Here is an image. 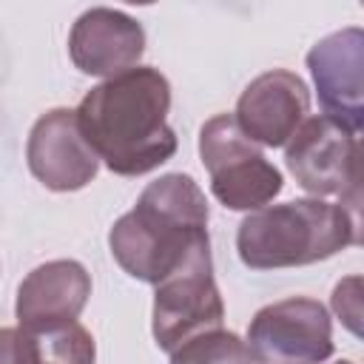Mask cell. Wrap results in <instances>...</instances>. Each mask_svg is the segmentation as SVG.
I'll list each match as a JSON object with an SVG mask.
<instances>
[{"instance_id": "4fadbf2b", "label": "cell", "mask_w": 364, "mask_h": 364, "mask_svg": "<svg viewBox=\"0 0 364 364\" xmlns=\"http://www.w3.org/2000/svg\"><path fill=\"white\" fill-rule=\"evenodd\" d=\"M171 364H253L245 341L228 330H208L179 344L171 353Z\"/></svg>"}, {"instance_id": "9c48e42d", "label": "cell", "mask_w": 364, "mask_h": 364, "mask_svg": "<svg viewBox=\"0 0 364 364\" xmlns=\"http://www.w3.org/2000/svg\"><path fill=\"white\" fill-rule=\"evenodd\" d=\"M26 162L28 171L57 193L85 188L100 171V159L85 142L71 108H51L37 117L28 131Z\"/></svg>"}, {"instance_id": "7c38bea8", "label": "cell", "mask_w": 364, "mask_h": 364, "mask_svg": "<svg viewBox=\"0 0 364 364\" xmlns=\"http://www.w3.org/2000/svg\"><path fill=\"white\" fill-rule=\"evenodd\" d=\"M91 296V276L74 259H54L34 267L17 287V327L28 333L77 321Z\"/></svg>"}, {"instance_id": "7a4b0ae2", "label": "cell", "mask_w": 364, "mask_h": 364, "mask_svg": "<svg viewBox=\"0 0 364 364\" xmlns=\"http://www.w3.org/2000/svg\"><path fill=\"white\" fill-rule=\"evenodd\" d=\"M208 199L188 173L154 179L108 230V247L117 264L148 284L171 276L191 250L208 236Z\"/></svg>"}, {"instance_id": "6da1fadb", "label": "cell", "mask_w": 364, "mask_h": 364, "mask_svg": "<svg viewBox=\"0 0 364 364\" xmlns=\"http://www.w3.org/2000/svg\"><path fill=\"white\" fill-rule=\"evenodd\" d=\"M168 108V77L154 65H136L94 85L74 114L85 142L111 173L142 176L176 154Z\"/></svg>"}, {"instance_id": "e0dca14e", "label": "cell", "mask_w": 364, "mask_h": 364, "mask_svg": "<svg viewBox=\"0 0 364 364\" xmlns=\"http://www.w3.org/2000/svg\"><path fill=\"white\" fill-rule=\"evenodd\" d=\"M40 364H48V361H43V358H40Z\"/></svg>"}, {"instance_id": "2e32d148", "label": "cell", "mask_w": 364, "mask_h": 364, "mask_svg": "<svg viewBox=\"0 0 364 364\" xmlns=\"http://www.w3.org/2000/svg\"><path fill=\"white\" fill-rule=\"evenodd\" d=\"M338 364H353V361H347V358H341V361H338Z\"/></svg>"}, {"instance_id": "8992f818", "label": "cell", "mask_w": 364, "mask_h": 364, "mask_svg": "<svg viewBox=\"0 0 364 364\" xmlns=\"http://www.w3.org/2000/svg\"><path fill=\"white\" fill-rule=\"evenodd\" d=\"M358 136L324 114L307 117L284 145V162L296 182L316 199L341 196V205L353 213H358Z\"/></svg>"}, {"instance_id": "277c9868", "label": "cell", "mask_w": 364, "mask_h": 364, "mask_svg": "<svg viewBox=\"0 0 364 364\" xmlns=\"http://www.w3.org/2000/svg\"><path fill=\"white\" fill-rule=\"evenodd\" d=\"M199 159L210 176V193L228 210H259L284 188L282 171L239 131L233 114H216L202 125Z\"/></svg>"}, {"instance_id": "52a82bcc", "label": "cell", "mask_w": 364, "mask_h": 364, "mask_svg": "<svg viewBox=\"0 0 364 364\" xmlns=\"http://www.w3.org/2000/svg\"><path fill=\"white\" fill-rule=\"evenodd\" d=\"M245 347L253 364H321L333 355V321L318 299L290 296L262 307Z\"/></svg>"}, {"instance_id": "ba28073f", "label": "cell", "mask_w": 364, "mask_h": 364, "mask_svg": "<svg viewBox=\"0 0 364 364\" xmlns=\"http://www.w3.org/2000/svg\"><path fill=\"white\" fill-rule=\"evenodd\" d=\"M307 68L327 119L350 134L364 128V31L347 26L321 37L307 51Z\"/></svg>"}, {"instance_id": "9a60e30c", "label": "cell", "mask_w": 364, "mask_h": 364, "mask_svg": "<svg viewBox=\"0 0 364 364\" xmlns=\"http://www.w3.org/2000/svg\"><path fill=\"white\" fill-rule=\"evenodd\" d=\"M333 310L336 316L355 333L361 336V279L358 276H350V279H341L333 290Z\"/></svg>"}, {"instance_id": "8fae6325", "label": "cell", "mask_w": 364, "mask_h": 364, "mask_svg": "<svg viewBox=\"0 0 364 364\" xmlns=\"http://www.w3.org/2000/svg\"><path fill=\"white\" fill-rule=\"evenodd\" d=\"M145 54V28L119 9L94 6L82 11L68 34L71 63L91 77H117L139 65Z\"/></svg>"}, {"instance_id": "5b68a950", "label": "cell", "mask_w": 364, "mask_h": 364, "mask_svg": "<svg viewBox=\"0 0 364 364\" xmlns=\"http://www.w3.org/2000/svg\"><path fill=\"white\" fill-rule=\"evenodd\" d=\"M154 313H151V333L159 350L173 353L179 344L191 341L199 333L219 330L225 318V301L213 279L210 262V239L199 242L191 256L154 284Z\"/></svg>"}, {"instance_id": "5bb4252c", "label": "cell", "mask_w": 364, "mask_h": 364, "mask_svg": "<svg viewBox=\"0 0 364 364\" xmlns=\"http://www.w3.org/2000/svg\"><path fill=\"white\" fill-rule=\"evenodd\" d=\"M0 364H40L37 336L23 327H0Z\"/></svg>"}, {"instance_id": "30bf717a", "label": "cell", "mask_w": 364, "mask_h": 364, "mask_svg": "<svg viewBox=\"0 0 364 364\" xmlns=\"http://www.w3.org/2000/svg\"><path fill=\"white\" fill-rule=\"evenodd\" d=\"M310 91L304 80L287 68H273L247 82L236 102L239 131L264 148H282L307 119Z\"/></svg>"}, {"instance_id": "3957f363", "label": "cell", "mask_w": 364, "mask_h": 364, "mask_svg": "<svg viewBox=\"0 0 364 364\" xmlns=\"http://www.w3.org/2000/svg\"><path fill=\"white\" fill-rule=\"evenodd\" d=\"M361 219L341 202L293 199L250 210L236 230V250L250 270L316 264L361 242Z\"/></svg>"}]
</instances>
